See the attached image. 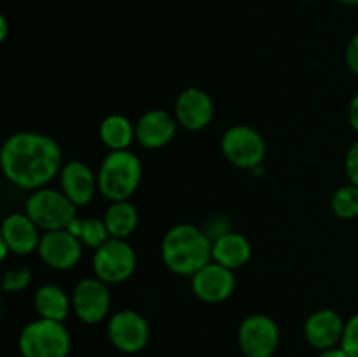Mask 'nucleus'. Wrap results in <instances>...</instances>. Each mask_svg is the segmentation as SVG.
Segmentation results:
<instances>
[{"label":"nucleus","instance_id":"nucleus-1","mask_svg":"<svg viewBox=\"0 0 358 357\" xmlns=\"http://www.w3.org/2000/svg\"><path fill=\"white\" fill-rule=\"evenodd\" d=\"M63 153L52 136L38 132H16L7 136L0 150L3 177L27 191L48 188L59 175Z\"/></svg>","mask_w":358,"mask_h":357},{"label":"nucleus","instance_id":"nucleus-2","mask_svg":"<svg viewBox=\"0 0 358 357\" xmlns=\"http://www.w3.org/2000/svg\"><path fill=\"white\" fill-rule=\"evenodd\" d=\"M213 238L189 223L171 226L161 240V261L178 276H192L212 261Z\"/></svg>","mask_w":358,"mask_h":357},{"label":"nucleus","instance_id":"nucleus-3","mask_svg":"<svg viewBox=\"0 0 358 357\" xmlns=\"http://www.w3.org/2000/svg\"><path fill=\"white\" fill-rule=\"evenodd\" d=\"M142 182V161L133 150H108L98 168V192L108 202H124Z\"/></svg>","mask_w":358,"mask_h":357},{"label":"nucleus","instance_id":"nucleus-4","mask_svg":"<svg viewBox=\"0 0 358 357\" xmlns=\"http://www.w3.org/2000/svg\"><path fill=\"white\" fill-rule=\"evenodd\" d=\"M72 340L63 322L41 318L31 321L20 332L23 357H69Z\"/></svg>","mask_w":358,"mask_h":357},{"label":"nucleus","instance_id":"nucleus-5","mask_svg":"<svg viewBox=\"0 0 358 357\" xmlns=\"http://www.w3.org/2000/svg\"><path fill=\"white\" fill-rule=\"evenodd\" d=\"M24 212L42 231L66 230L77 217V206L70 202L62 189L42 188L31 191L24 203Z\"/></svg>","mask_w":358,"mask_h":357},{"label":"nucleus","instance_id":"nucleus-6","mask_svg":"<svg viewBox=\"0 0 358 357\" xmlns=\"http://www.w3.org/2000/svg\"><path fill=\"white\" fill-rule=\"evenodd\" d=\"M220 150L233 167L254 172L264 163L268 146L264 136L255 128L248 125H234L224 132Z\"/></svg>","mask_w":358,"mask_h":357},{"label":"nucleus","instance_id":"nucleus-7","mask_svg":"<svg viewBox=\"0 0 358 357\" xmlns=\"http://www.w3.org/2000/svg\"><path fill=\"white\" fill-rule=\"evenodd\" d=\"M94 276L108 286L122 284L133 276L136 270V252L128 240L108 238L100 248L93 252Z\"/></svg>","mask_w":358,"mask_h":357},{"label":"nucleus","instance_id":"nucleus-8","mask_svg":"<svg viewBox=\"0 0 358 357\" xmlns=\"http://www.w3.org/2000/svg\"><path fill=\"white\" fill-rule=\"evenodd\" d=\"M72 312L84 324H98L108 317L112 294L98 276H84L72 289Z\"/></svg>","mask_w":358,"mask_h":357},{"label":"nucleus","instance_id":"nucleus-9","mask_svg":"<svg viewBox=\"0 0 358 357\" xmlns=\"http://www.w3.org/2000/svg\"><path fill=\"white\" fill-rule=\"evenodd\" d=\"M238 343L245 357H271L280 345L278 324L269 315H248L238 329Z\"/></svg>","mask_w":358,"mask_h":357},{"label":"nucleus","instance_id":"nucleus-10","mask_svg":"<svg viewBox=\"0 0 358 357\" xmlns=\"http://www.w3.org/2000/svg\"><path fill=\"white\" fill-rule=\"evenodd\" d=\"M107 335L112 345L124 354H136L145 349L150 338L147 318L135 310H119L108 318Z\"/></svg>","mask_w":358,"mask_h":357},{"label":"nucleus","instance_id":"nucleus-11","mask_svg":"<svg viewBox=\"0 0 358 357\" xmlns=\"http://www.w3.org/2000/svg\"><path fill=\"white\" fill-rule=\"evenodd\" d=\"M84 245L69 230H55L42 233L38 245V258L48 268L66 272L76 268L83 259Z\"/></svg>","mask_w":358,"mask_h":357},{"label":"nucleus","instance_id":"nucleus-12","mask_svg":"<svg viewBox=\"0 0 358 357\" xmlns=\"http://www.w3.org/2000/svg\"><path fill=\"white\" fill-rule=\"evenodd\" d=\"M173 115L187 132H201L213 121L215 105L205 90L191 86L182 90L175 98Z\"/></svg>","mask_w":358,"mask_h":357},{"label":"nucleus","instance_id":"nucleus-13","mask_svg":"<svg viewBox=\"0 0 358 357\" xmlns=\"http://www.w3.org/2000/svg\"><path fill=\"white\" fill-rule=\"evenodd\" d=\"M191 289L203 303H224L236 289V276L233 270L210 261L191 276Z\"/></svg>","mask_w":358,"mask_h":357},{"label":"nucleus","instance_id":"nucleus-14","mask_svg":"<svg viewBox=\"0 0 358 357\" xmlns=\"http://www.w3.org/2000/svg\"><path fill=\"white\" fill-rule=\"evenodd\" d=\"M178 126L173 114L164 108H150L135 121V139L143 149H163L177 136Z\"/></svg>","mask_w":358,"mask_h":357},{"label":"nucleus","instance_id":"nucleus-15","mask_svg":"<svg viewBox=\"0 0 358 357\" xmlns=\"http://www.w3.org/2000/svg\"><path fill=\"white\" fill-rule=\"evenodd\" d=\"M44 231L30 219L27 212H13L2 220L0 241L14 255H28L38 251Z\"/></svg>","mask_w":358,"mask_h":357},{"label":"nucleus","instance_id":"nucleus-16","mask_svg":"<svg viewBox=\"0 0 358 357\" xmlns=\"http://www.w3.org/2000/svg\"><path fill=\"white\" fill-rule=\"evenodd\" d=\"M58 177L59 189L77 209L91 203L98 192V174L80 160L65 161Z\"/></svg>","mask_w":358,"mask_h":357},{"label":"nucleus","instance_id":"nucleus-17","mask_svg":"<svg viewBox=\"0 0 358 357\" xmlns=\"http://www.w3.org/2000/svg\"><path fill=\"white\" fill-rule=\"evenodd\" d=\"M345 324L341 315L332 308H320L313 312L304 322V338L313 349L327 350L341 345Z\"/></svg>","mask_w":358,"mask_h":357},{"label":"nucleus","instance_id":"nucleus-18","mask_svg":"<svg viewBox=\"0 0 358 357\" xmlns=\"http://www.w3.org/2000/svg\"><path fill=\"white\" fill-rule=\"evenodd\" d=\"M254 248L250 240L238 231H222L213 237L212 261L229 270H240L250 262Z\"/></svg>","mask_w":358,"mask_h":357},{"label":"nucleus","instance_id":"nucleus-19","mask_svg":"<svg viewBox=\"0 0 358 357\" xmlns=\"http://www.w3.org/2000/svg\"><path fill=\"white\" fill-rule=\"evenodd\" d=\"M34 308L41 318L65 322L72 310V296L56 284H44L35 290Z\"/></svg>","mask_w":358,"mask_h":357},{"label":"nucleus","instance_id":"nucleus-20","mask_svg":"<svg viewBox=\"0 0 358 357\" xmlns=\"http://www.w3.org/2000/svg\"><path fill=\"white\" fill-rule=\"evenodd\" d=\"M98 136L108 150H126L135 142V122L124 114H108L101 119Z\"/></svg>","mask_w":358,"mask_h":357},{"label":"nucleus","instance_id":"nucleus-21","mask_svg":"<svg viewBox=\"0 0 358 357\" xmlns=\"http://www.w3.org/2000/svg\"><path fill=\"white\" fill-rule=\"evenodd\" d=\"M105 226L110 238L128 240L136 231L140 223V214L129 200L124 202H112L103 214Z\"/></svg>","mask_w":358,"mask_h":357},{"label":"nucleus","instance_id":"nucleus-22","mask_svg":"<svg viewBox=\"0 0 358 357\" xmlns=\"http://www.w3.org/2000/svg\"><path fill=\"white\" fill-rule=\"evenodd\" d=\"M66 230L77 237L80 240V244L86 248L91 251H96L100 248L105 241L110 238L108 234L107 226H105L103 219H98V217H79L77 216L72 223L69 224Z\"/></svg>","mask_w":358,"mask_h":357},{"label":"nucleus","instance_id":"nucleus-23","mask_svg":"<svg viewBox=\"0 0 358 357\" xmlns=\"http://www.w3.org/2000/svg\"><path fill=\"white\" fill-rule=\"evenodd\" d=\"M331 210L336 217L343 220H352L358 217V186L346 184L336 189L331 198Z\"/></svg>","mask_w":358,"mask_h":357},{"label":"nucleus","instance_id":"nucleus-24","mask_svg":"<svg viewBox=\"0 0 358 357\" xmlns=\"http://www.w3.org/2000/svg\"><path fill=\"white\" fill-rule=\"evenodd\" d=\"M31 284V270L27 266H17V268H9L3 273L2 289L3 293L14 294L23 293Z\"/></svg>","mask_w":358,"mask_h":357},{"label":"nucleus","instance_id":"nucleus-25","mask_svg":"<svg viewBox=\"0 0 358 357\" xmlns=\"http://www.w3.org/2000/svg\"><path fill=\"white\" fill-rule=\"evenodd\" d=\"M341 346L350 357H358V314L352 315L345 324Z\"/></svg>","mask_w":358,"mask_h":357},{"label":"nucleus","instance_id":"nucleus-26","mask_svg":"<svg viewBox=\"0 0 358 357\" xmlns=\"http://www.w3.org/2000/svg\"><path fill=\"white\" fill-rule=\"evenodd\" d=\"M345 172L346 177L350 178L352 184L358 186V140L352 144L345 158Z\"/></svg>","mask_w":358,"mask_h":357},{"label":"nucleus","instance_id":"nucleus-27","mask_svg":"<svg viewBox=\"0 0 358 357\" xmlns=\"http://www.w3.org/2000/svg\"><path fill=\"white\" fill-rule=\"evenodd\" d=\"M345 63L352 74L358 76V34L348 41L345 49Z\"/></svg>","mask_w":358,"mask_h":357},{"label":"nucleus","instance_id":"nucleus-28","mask_svg":"<svg viewBox=\"0 0 358 357\" xmlns=\"http://www.w3.org/2000/svg\"><path fill=\"white\" fill-rule=\"evenodd\" d=\"M348 121H350V126L353 128V132H355L358 135V91L355 94H353L352 100H350Z\"/></svg>","mask_w":358,"mask_h":357},{"label":"nucleus","instance_id":"nucleus-29","mask_svg":"<svg viewBox=\"0 0 358 357\" xmlns=\"http://www.w3.org/2000/svg\"><path fill=\"white\" fill-rule=\"evenodd\" d=\"M318 357H350L348 354L343 350V346H332V349H327V350H322V354Z\"/></svg>","mask_w":358,"mask_h":357},{"label":"nucleus","instance_id":"nucleus-30","mask_svg":"<svg viewBox=\"0 0 358 357\" xmlns=\"http://www.w3.org/2000/svg\"><path fill=\"white\" fill-rule=\"evenodd\" d=\"M7 38V20L6 16H0V41H6Z\"/></svg>","mask_w":358,"mask_h":357},{"label":"nucleus","instance_id":"nucleus-31","mask_svg":"<svg viewBox=\"0 0 358 357\" xmlns=\"http://www.w3.org/2000/svg\"><path fill=\"white\" fill-rule=\"evenodd\" d=\"M338 2L345 4V6H358V0H338Z\"/></svg>","mask_w":358,"mask_h":357}]
</instances>
